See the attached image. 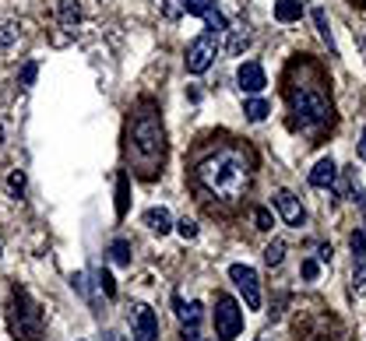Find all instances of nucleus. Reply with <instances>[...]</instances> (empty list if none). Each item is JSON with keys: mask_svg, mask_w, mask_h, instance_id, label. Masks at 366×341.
<instances>
[{"mask_svg": "<svg viewBox=\"0 0 366 341\" xmlns=\"http://www.w3.org/2000/svg\"><path fill=\"white\" fill-rule=\"evenodd\" d=\"M197 187L215 200L236 204L250 194L254 183V162L239 145H215L208 155L197 158Z\"/></svg>", "mask_w": 366, "mask_h": 341, "instance_id": "f257e3e1", "label": "nucleus"}, {"mask_svg": "<svg viewBox=\"0 0 366 341\" xmlns=\"http://www.w3.org/2000/svg\"><path fill=\"white\" fill-rule=\"evenodd\" d=\"M127 151L134 158V169L144 180H155L162 173V162H166V131H162V116H159V106L152 98H141L131 116V127H127Z\"/></svg>", "mask_w": 366, "mask_h": 341, "instance_id": "f03ea898", "label": "nucleus"}, {"mask_svg": "<svg viewBox=\"0 0 366 341\" xmlns=\"http://www.w3.org/2000/svg\"><path fill=\"white\" fill-rule=\"evenodd\" d=\"M289 106H292V116L300 120L303 131H317L331 120V98L324 92V74H320L317 63L310 60H296L289 67Z\"/></svg>", "mask_w": 366, "mask_h": 341, "instance_id": "7ed1b4c3", "label": "nucleus"}, {"mask_svg": "<svg viewBox=\"0 0 366 341\" xmlns=\"http://www.w3.org/2000/svg\"><path fill=\"white\" fill-rule=\"evenodd\" d=\"M43 306L18 285L11 292V335H14V341H39L43 338Z\"/></svg>", "mask_w": 366, "mask_h": 341, "instance_id": "20e7f679", "label": "nucleus"}, {"mask_svg": "<svg viewBox=\"0 0 366 341\" xmlns=\"http://www.w3.org/2000/svg\"><path fill=\"white\" fill-rule=\"evenodd\" d=\"M177 14H197V18H204V25L212 32H226L229 29L226 14L219 11L215 0H169L166 4V18H177Z\"/></svg>", "mask_w": 366, "mask_h": 341, "instance_id": "39448f33", "label": "nucleus"}, {"mask_svg": "<svg viewBox=\"0 0 366 341\" xmlns=\"http://www.w3.org/2000/svg\"><path fill=\"white\" fill-rule=\"evenodd\" d=\"M239 331H243L239 302L232 295H219V302H215V335H219V341H232Z\"/></svg>", "mask_w": 366, "mask_h": 341, "instance_id": "423d86ee", "label": "nucleus"}, {"mask_svg": "<svg viewBox=\"0 0 366 341\" xmlns=\"http://www.w3.org/2000/svg\"><path fill=\"white\" fill-rule=\"evenodd\" d=\"M215 53H219V39H215V32H204V36H197V39L187 46L183 63H187V71H190V74H204V71L215 63Z\"/></svg>", "mask_w": 366, "mask_h": 341, "instance_id": "0eeeda50", "label": "nucleus"}, {"mask_svg": "<svg viewBox=\"0 0 366 341\" xmlns=\"http://www.w3.org/2000/svg\"><path fill=\"white\" fill-rule=\"evenodd\" d=\"M229 278L236 282V289L243 292L247 310H261V282H257V271L250 264H232L229 268Z\"/></svg>", "mask_w": 366, "mask_h": 341, "instance_id": "6e6552de", "label": "nucleus"}, {"mask_svg": "<svg viewBox=\"0 0 366 341\" xmlns=\"http://www.w3.org/2000/svg\"><path fill=\"white\" fill-rule=\"evenodd\" d=\"M131 335H134V341H159V317L148 302L131 306Z\"/></svg>", "mask_w": 366, "mask_h": 341, "instance_id": "1a4fd4ad", "label": "nucleus"}, {"mask_svg": "<svg viewBox=\"0 0 366 341\" xmlns=\"http://www.w3.org/2000/svg\"><path fill=\"white\" fill-rule=\"evenodd\" d=\"M274 208H278V215L285 218V225H292V229H300V225L307 222V208L300 204V197L289 194V190H278V194H274Z\"/></svg>", "mask_w": 366, "mask_h": 341, "instance_id": "9d476101", "label": "nucleus"}, {"mask_svg": "<svg viewBox=\"0 0 366 341\" xmlns=\"http://www.w3.org/2000/svg\"><path fill=\"white\" fill-rule=\"evenodd\" d=\"M236 81H239V88H243V92H250V96L264 92V85H268V78H264V67H261L257 60H247V63H239V71H236Z\"/></svg>", "mask_w": 366, "mask_h": 341, "instance_id": "9b49d317", "label": "nucleus"}, {"mask_svg": "<svg viewBox=\"0 0 366 341\" xmlns=\"http://www.w3.org/2000/svg\"><path fill=\"white\" fill-rule=\"evenodd\" d=\"M144 225H148L152 233L166 236V233L173 229V215H169L166 208H148V211H144Z\"/></svg>", "mask_w": 366, "mask_h": 341, "instance_id": "f8f14e48", "label": "nucleus"}, {"mask_svg": "<svg viewBox=\"0 0 366 341\" xmlns=\"http://www.w3.org/2000/svg\"><path fill=\"white\" fill-rule=\"evenodd\" d=\"M335 173H338V169H335V162H331V158H320L317 166L310 169V183L324 190V187H331V183H335Z\"/></svg>", "mask_w": 366, "mask_h": 341, "instance_id": "ddd939ff", "label": "nucleus"}, {"mask_svg": "<svg viewBox=\"0 0 366 341\" xmlns=\"http://www.w3.org/2000/svg\"><path fill=\"white\" fill-rule=\"evenodd\" d=\"M56 14H60V25L64 29H74L81 21V4L78 0H56Z\"/></svg>", "mask_w": 366, "mask_h": 341, "instance_id": "4468645a", "label": "nucleus"}, {"mask_svg": "<svg viewBox=\"0 0 366 341\" xmlns=\"http://www.w3.org/2000/svg\"><path fill=\"white\" fill-rule=\"evenodd\" d=\"M300 14H303V0H274V18H278L282 25L300 21Z\"/></svg>", "mask_w": 366, "mask_h": 341, "instance_id": "2eb2a0df", "label": "nucleus"}, {"mask_svg": "<svg viewBox=\"0 0 366 341\" xmlns=\"http://www.w3.org/2000/svg\"><path fill=\"white\" fill-rule=\"evenodd\" d=\"M127 204H131V176L120 173V176H117V215H120V218L127 215Z\"/></svg>", "mask_w": 366, "mask_h": 341, "instance_id": "dca6fc26", "label": "nucleus"}, {"mask_svg": "<svg viewBox=\"0 0 366 341\" xmlns=\"http://www.w3.org/2000/svg\"><path fill=\"white\" fill-rule=\"evenodd\" d=\"M109 260L117 268H131V243L127 240H117V243L109 246Z\"/></svg>", "mask_w": 366, "mask_h": 341, "instance_id": "f3484780", "label": "nucleus"}, {"mask_svg": "<svg viewBox=\"0 0 366 341\" xmlns=\"http://www.w3.org/2000/svg\"><path fill=\"white\" fill-rule=\"evenodd\" d=\"M243 113H247V120H254V123H261L268 113H272V106L264 102V98H250L247 106H243Z\"/></svg>", "mask_w": 366, "mask_h": 341, "instance_id": "a211bd4d", "label": "nucleus"}, {"mask_svg": "<svg viewBox=\"0 0 366 341\" xmlns=\"http://www.w3.org/2000/svg\"><path fill=\"white\" fill-rule=\"evenodd\" d=\"M247 46H250V36H247L243 29H232V36H229V43H226V53L229 56H239Z\"/></svg>", "mask_w": 366, "mask_h": 341, "instance_id": "6ab92c4d", "label": "nucleus"}, {"mask_svg": "<svg viewBox=\"0 0 366 341\" xmlns=\"http://www.w3.org/2000/svg\"><path fill=\"white\" fill-rule=\"evenodd\" d=\"M352 292L366 295V257H356V268H352Z\"/></svg>", "mask_w": 366, "mask_h": 341, "instance_id": "aec40b11", "label": "nucleus"}, {"mask_svg": "<svg viewBox=\"0 0 366 341\" xmlns=\"http://www.w3.org/2000/svg\"><path fill=\"white\" fill-rule=\"evenodd\" d=\"M282 257H285V243H282V240H272V243L264 246V264H268V268H278Z\"/></svg>", "mask_w": 366, "mask_h": 341, "instance_id": "412c9836", "label": "nucleus"}, {"mask_svg": "<svg viewBox=\"0 0 366 341\" xmlns=\"http://www.w3.org/2000/svg\"><path fill=\"white\" fill-rule=\"evenodd\" d=\"M95 282H99V289L106 292V299H117V282H113V275L102 268V271H95Z\"/></svg>", "mask_w": 366, "mask_h": 341, "instance_id": "4be33fe9", "label": "nucleus"}, {"mask_svg": "<svg viewBox=\"0 0 366 341\" xmlns=\"http://www.w3.org/2000/svg\"><path fill=\"white\" fill-rule=\"evenodd\" d=\"M314 21H317V32H320V39H324L327 46L335 49V39H331V25H327V14H324V7H317V11H314Z\"/></svg>", "mask_w": 366, "mask_h": 341, "instance_id": "5701e85b", "label": "nucleus"}, {"mask_svg": "<svg viewBox=\"0 0 366 341\" xmlns=\"http://www.w3.org/2000/svg\"><path fill=\"white\" fill-rule=\"evenodd\" d=\"M36 78H39V63H36V60H29V63L21 67V78H18V81H21V88H32V85H36Z\"/></svg>", "mask_w": 366, "mask_h": 341, "instance_id": "b1692460", "label": "nucleus"}, {"mask_svg": "<svg viewBox=\"0 0 366 341\" xmlns=\"http://www.w3.org/2000/svg\"><path fill=\"white\" fill-rule=\"evenodd\" d=\"M7 190H11L14 197L25 194V173H21V169H14V173H11V180H7Z\"/></svg>", "mask_w": 366, "mask_h": 341, "instance_id": "393cba45", "label": "nucleus"}, {"mask_svg": "<svg viewBox=\"0 0 366 341\" xmlns=\"http://www.w3.org/2000/svg\"><path fill=\"white\" fill-rule=\"evenodd\" d=\"M18 39V25H11V21H4L0 25V49H7L11 43Z\"/></svg>", "mask_w": 366, "mask_h": 341, "instance_id": "a878e982", "label": "nucleus"}, {"mask_svg": "<svg viewBox=\"0 0 366 341\" xmlns=\"http://www.w3.org/2000/svg\"><path fill=\"white\" fill-rule=\"evenodd\" d=\"M177 225V233H180L183 240H197V225L190 222V218H183V222H173Z\"/></svg>", "mask_w": 366, "mask_h": 341, "instance_id": "bb28decb", "label": "nucleus"}, {"mask_svg": "<svg viewBox=\"0 0 366 341\" xmlns=\"http://www.w3.org/2000/svg\"><path fill=\"white\" fill-rule=\"evenodd\" d=\"M349 243H352V253H356V257H366V236L363 233H352Z\"/></svg>", "mask_w": 366, "mask_h": 341, "instance_id": "cd10ccee", "label": "nucleus"}, {"mask_svg": "<svg viewBox=\"0 0 366 341\" xmlns=\"http://www.w3.org/2000/svg\"><path fill=\"white\" fill-rule=\"evenodd\" d=\"M254 218H257V229H264V233L272 229V215H268V208H257V211H254Z\"/></svg>", "mask_w": 366, "mask_h": 341, "instance_id": "c85d7f7f", "label": "nucleus"}, {"mask_svg": "<svg viewBox=\"0 0 366 341\" xmlns=\"http://www.w3.org/2000/svg\"><path fill=\"white\" fill-rule=\"evenodd\" d=\"M317 275H320V264H317V260H303V278H307V282H314Z\"/></svg>", "mask_w": 366, "mask_h": 341, "instance_id": "c756f323", "label": "nucleus"}, {"mask_svg": "<svg viewBox=\"0 0 366 341\" xmlns=\"http://www.w3.org/2000/svg\"><path fill=\"white\" fill-rule=\"evenodd\" d=\"M317 257L324 260V264H327V260H331V246H320V250H317Z\"/></svg>", "mask_w": 366, "mask_h": 341, "instance_id": "7c9ffc66", "label": "nucleus"}, {"mask_svg": "<svg viewBox=\"0 0 366 341\" xmlns=\"http://www.w3.org/2000/svg\"><path fill=\"white\" fill-rule=\"evenodd\" d=\"M360 155L366 158V131H363V141H360Z\"/></svg>", "mask_w": 366, "mask_h": 341, "instance_id": "2f4dec72", "label": "nucleus"}, {"mask_svg": "<svg viewBox=\"0 0 366 341\" xmlns=\"http://www.w3.org/2000/svg\"><path fill=\"white\" fill-rule=\"evenodd\" d=\"M352 4H360V7H366V0H352Z\"/></svg>", "mask_w": 366, "mask_h": 341, "instance_id": "473e14b6", "label": "nucleus"}, {"mask_svg": "<svg viewBox=\"0 0 366 341\" xmlns=\"http://www.w3.org/2000/svg\"><path fill=\"white\" fill-rule=\"evenodd\" d=\"M197 341H208V338H197Z\"/></svg>", "mask_w": 366, "mask_h": 341, "instance_id": "72a5a7b5", "label": "nucleus"}, {"mask_svg": "<svg viewBox=\"0 0 366 341\" xmlns=\"http://www.w3.org/2000/svg\"><path fill=\"white\" fill-rule=\"evenodd\" d=\"M257 341H261V338H257Z\"/></svg>", "mask_w": 366, "mask_h": 341, "instance_id": "f704fd0d", "label": "nucleus"}]
</instances>
